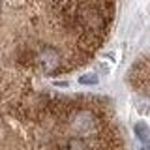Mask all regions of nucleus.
<instances>
[{
    "instance_id": "f257e3e1",
    "label": "nucleus",
    "mask_w": 150,
    "mask_h": 150,
    "mask_svg": "<svg viewBox=\"0 0 150 150\" xmlns=\"http://www.w3.org/2000/svg\"><path fill=\"white\" fill-rule=\"evenodd\" d=\"M129 83L143 94H150V60H139L129 71Z\"/></svg>"
},
{
    "instance_id": "20e7f679",
    "label": "nucleus",
    "mask_w": 150,
    "mask_h": 150,
    "mask_svg": "<svg viewBox=\"0 0 150 150\" xmlns=\"http://www.w3.org/2000/svg\"><path fill=\"white\" fill-rule=\"evenodd\" d=\"M143 150H150V146H143Z\"/></svg>"
},
{
    "instance_id": "7ed1b4c3",
    "label": "nucleus",
    "mask_w": 150,
    "mask_h": 150,
    "mask_svg": "<svg viewBox=\"0 0 150 150\" xmlns=\"http://www.w3.org/2000/svg\"><path fill=\"white\" fill-rule=\"evenodd\" d=\"M79 81H81L83 84H96L98 83V77H96V75H90V77H81Z\"/></svg>"
},
{
    "instance_id": "f03ea898",
    "label": "nucleus",
    "mask_w": 150,
    "mask_h": 150,
    "mask_svg": "<svg viewBox=\"0 0 150 150\" xmlns=\"http://www.w3.org/2000/svg\"><path fill=\"white\" fill-rule=\"evenodd\" d=\"M135 135L139 137V141L144 146H150V129H148L146 124H143V122L135 124Z\"/></svg>"
}]
</instances>
